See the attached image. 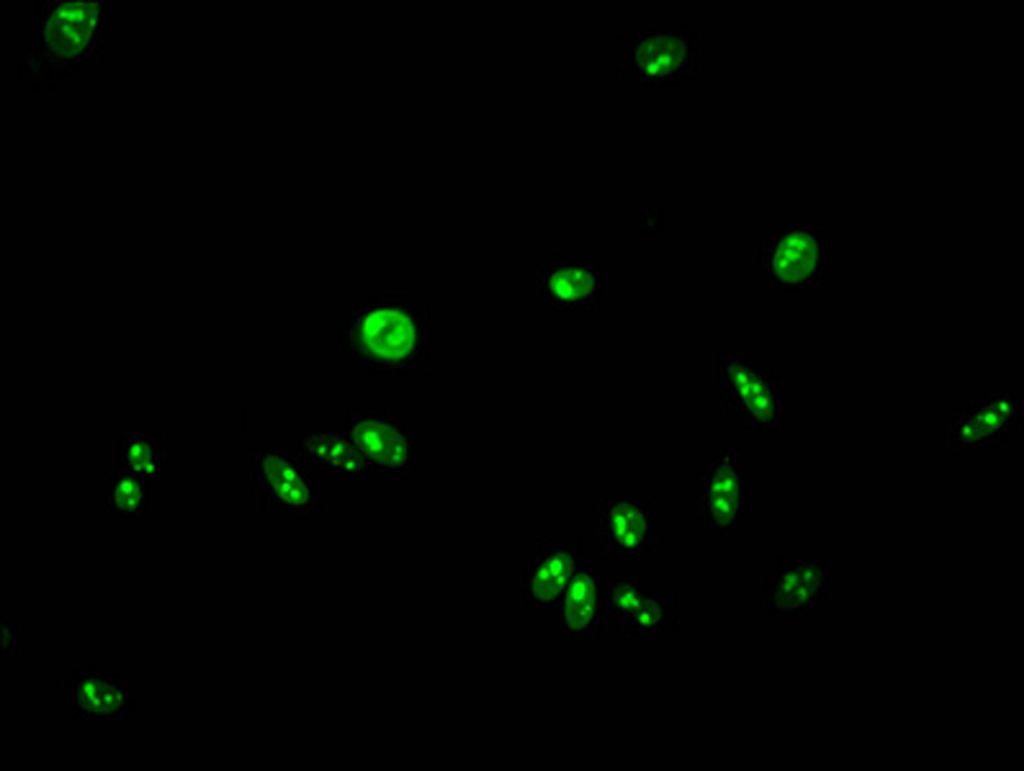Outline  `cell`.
Segmentation results:
<instances>
[{
  "mask_svg": "<svg viewBox=\"0 0 1024 771\" xmlns=\"http://www.w3.org/2000/svg\"><path fill=\"white\" fill-rule=\"evenodd\" d=\"M719 363L722 409L734 413L745 431L781 430V374L764 367L756 354L743 350L721 351Z\"/></svg>",
  "mask_w": 1024,
  "mask_h": 771,
  "instance_id": "1",
  "label": "cell"
},
{
  "mask_svg": "<svg viewBox=\"0 0 1024 771\" xmlns=\"http://www.w3.org/2000/svg\"><path fill=\"white\" fill-rule=\"evenodd\" d=\"M822 232L811 226H772L762 231L758 263L768 284L788 290L816 287L823 279Z\"/></svg>",
  "mask_w": 1024,
  "mask_h": 771,
  "instance_id": "2",
  "label": "cell"
},
{
  "mask_svg": "<svg viewBox=\"0 0 1024 771\" xmlns=\"http://www.w3.org/2000/svg\"><path fill=\"white\" fill-rule=\"evenodd\" d=\"M658 494H600L596 547L601 554L636 556L658 548Z\"/></svg>",
  "mask_w": 1024,
  "mask_h": 771,
  "instance_id": "3",
  "label": "cell"
},
{
  "mask_svg": "<svg viewBox=\"0 0 1024 771\" xmlns=\"http://www.w3.org/2000/svg\"><path fill=\"white\" fill-rule=\"evenodd\" d=\"M700 529L737 535L743 522V465L737 450L705 452L699 459Z\"/></svg>",
  "mask_w": 1024,
  "mask_h": 771,
  "instance_id": "4",
  "label": "cell"
},
{
  "mask_svg": "<svg viewBox=\"0 0 1024 771\" xmlns=\"http://www.w3.org/2000/svg\"><path fill=\"white\" fill-rule=\"evenodd\" d=\"M690 27L644 24L636 41L627 44L626 57L637 82H680L696 66L697 41Z\"/></svg>",
  "mask_w": 1024,
  "mask_h": 771,
  "instance_id": "5",
  "label": "cell"
},
{
  "mask_svg": "<svg viewBox=\"0 0 1024 771\" xmlns=\"http://www.w3.org/2000/svg\"><path fill=\"white\" fill-rule=\"evenodd\" d=\"M1020 419L1019 403L1009 393L975 392L968 408L948 417L947 446L971 452L998 449L1007 444Z\"/></svg>",
  "mask_w": 1024,
  "mask_h": 771,
  "instance_id": "6",
  "label": "cell"
},
{
  "mask_svg": "<svg viewBox=\"0 0 1024 771\" xmlns=\"http://www.w3.org/2000/svg\"><path fill=\"white\" fill-rule=\"evenodd\" d=\"M356 343L375 360L405 364L415 358L423 343L422 324L403 307H376L358 320Z\"/></svg>",
  "mask_w": 1024,
  "mask_h": 771,
  "instance_id": "7",
  "label": "cell"
},
{
  "mask_svg": "<svg viewBox=\"0 0 1024 771\" xmlns=\"http://www.w3.org/2000/svg\"><path fill=\"white\" fill-rule=\"evenodd\" d=\"M368 465L391 472H406L412 464V436L402 421L357 416L347 436Z\"/></svg>",
  "mask_w": 1024,
  "mask_h": 771,
  "instance_id": "8",
  "label": "cell"
},
{
  "mask_svg": "<svg viewBox=\"0 0 1024 771\" xmlns=\"http://www.w3.org/2000/svg\"><path fill=\"white\" fill-rule=\"evenodd\" d=\"M575 542V537L568 534L560 542L539 541V553L529 575V588L537 600L547 602L564 592L580 563Z\"/></svg>",
  "mask_w": 1024,
  "mask_h": 771,
  "instance_id": "9",
  "label": "cell"
},
{
  "mask_svg": "<svg viewBox=\"0 0 1024 771\" xmlns=\"http://www.w3.org/2000/svg\"><path fill=\"white\" fill-rule=\"evenodd\" d=\"M823 585L824 567L817 557L786 555L773 577L771 593L777 604L799 608L814 603Z\"/></svg>",
  "mask_w": 1024,
  "mask_h": 771,
  "instance_id": "10",
  "label": "cell"
},
{
  "mask_svg": "<svg viewBox=\"0 0 1024 771\" xmlns=\"http://www.w3.org/2000/svg\"><path fill=\"white\" fill-rule=\"evenodd\" d=\"M96 22L95 3H66L54 12L47 23V42L62 57L79 55L86 48Z\"/></svg>",
  "mask_w": 1024,
  "mask_h": 771,
  "instance_id": "11",
  "label": "cell"
},
{
  "mask_svg": "<svg viewBox=\"0 0 1024 771\" xmlns=\"http://www.w3.org/2000/svg\"><path fill=\"white\" fill-rule=\"evenodd\" d=\"M614 609L636 628L644 631L661 626L663 612L660 598L653 595L651 585L634 576H619L611 589Z\"/></svg>",
  "mask_w": 1024,
  "mask_h": 771,
  "instance_id": "12",
  "label": "cell"
},
{
  "mask_svg": "<svg viewBox=\"0 0 1024 771\" xmlns=\"http://www.w3.org/2000/svg\"><path fill=\"white\" fill-rule=\"evenodd\" d=\"M542 293L553 307H580L593 302L596 296L595 271L576 265H565L545 272Z\"/></svg>",
  "mask_w": 1024,
  "mask_h": 771,
  "instance_id": "13",
  "label": "cell"
},
{
  "mask_svg": "<svg viewBox=\"0 0 1024 771\" xmlns=\"http://www.w3.org/2000/svg\"><path fill=\"white\" fill-rule=\"evenodd\" d=\"M592 560L580 563L564 590V619L570 630L579 631L594 618L597 578Z\"/></svg>",
  "mask_w": 1024,
  "mask_h": 771,
  "instance_id": "14",
  "label": "cell"
},
{
  "mask_svg": "<svg viewBox=\"0 0 1024 771\" xmlns=\"http://www.w3.org/2000/svg\"><path fill=\"white\" fill-rule=\"evenodd\" d=\"M306 451L318 463L337 471H361L367 467L348 437L334 433H313Z\"/></svg>",
  "mask_w": 1024,
  "mask_h": 771,
  "instance_id": "15",
  "label": "cell"
},
{
  "mask_svg": "<svg viewBox=\"0 0 1024 771\" xmlns=\"http://www.w3.org/2000/svg\"><path fill=\"white\" fill-rule=\"evenodd\" d=\"M261 468L269 488L281 501L293 507H301L306 503L307 483L291 463L277 455L267 454Z\"/></svg>",
  "mask_w": 1024,
  "mask_h": 771,
  "instance_id": "16",
  "label": "cell"
},
{
  "mask_svg": "<svg viewBox=\"0 0 1024 771\" xmlns=\"http://www.w3.org/2000/svg\"><path fill=\"white\" fill-rule=\"evenodd\" d=\"M80 697L86 702L87 707L96 711L111 709L116 704L115 690L104 683L85 682L81 687Z\"/></svg>",
  "mask_w": 1024,
  "mask_h": 771,
  "instance_id": "17",
  "label": "cell"
},
{
  "mask_svg": "<svg viewBox=\"0 0 1024 771\" xmlns=\"http://www.w3.org/2000/svg\"><path fill=\"white\" fill-rule=\"evenodd\" d=\"M115 499L122 509L132 510L137 508L141 499L139 483L132 478H122L117 482Z\"/></svg>",
  "mask_w": 1024,
  "mask_h": 771,
  "instance_id": "18",
  "label": "cell"
},
{
  "mask_svg": "<svg viewBox=\"0 0 1024 771\" xmlns=\"http://www.w3.org/2000/svg\"><path fill=\"white\" fill-rule=\"evenodd\" d=\"M128 459L131 466L134 469L151 473L154 469L153 463L150 462V450L148 446L141 441H133L129 444Z\"/></svg>",
  "mask_w": 1024,
  "mask_h": 771,
  "instance_id": "19",
  "label": "cell"
}]
</instances>
